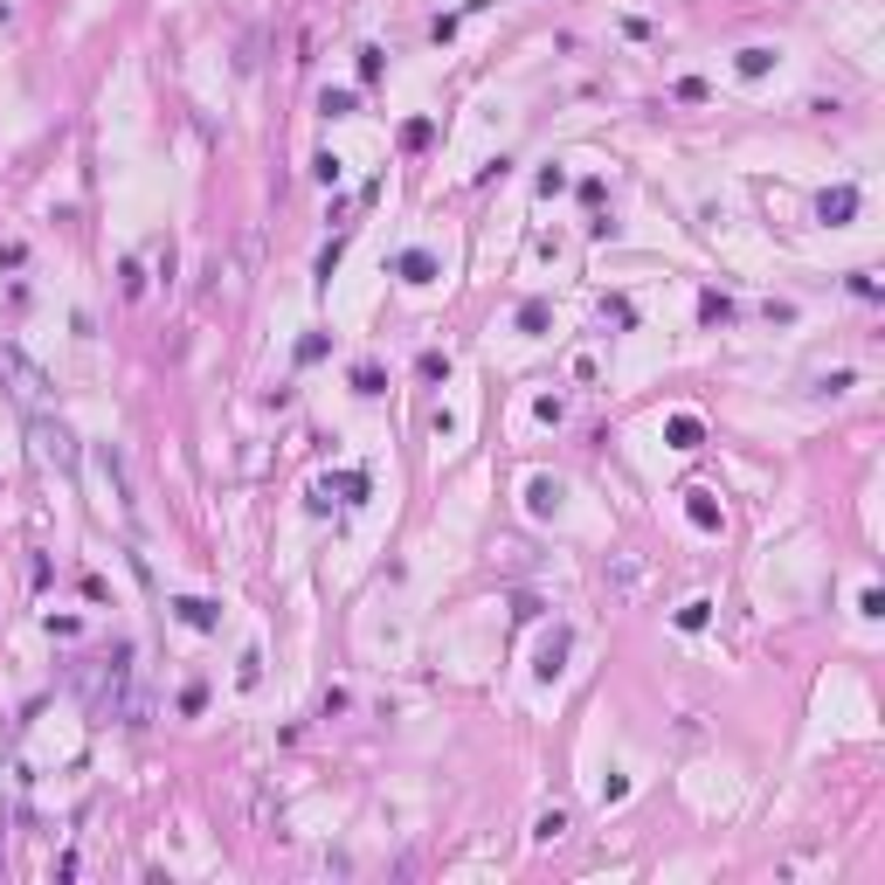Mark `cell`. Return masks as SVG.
<instances>
[{
    "label": "cell",
    "mask_w": 885,
    "mask_h": 885,
    "mask_svg": "<svg viewBox=\"0 0 885 885\" xmlns=\"http://www.w3.org/2000/svg\"><path fill=\"white\" fill-rule=\"evenodd\" d=\"M0 374H8V381H14V395H21V402H29V408L42 402V387H49V381H42V367H29V360H21L14 346H0Z\"/></svg>",
    "instance_id": "cell-1"
},
{
    "label": "cell",
    "mask_w": 885,
    "mask_h": 885,
    "mask_svg": "<svg viewBox=\"0 0 885 885\" xmlns=\"http://www.w3.org/2000/svg\"><path fill=\"white\" fill-rule=\"evenodd\" d=\"M35 450H42L49 463H56V471H70V463H76V450H70L63 423H42V415H35Z\"/></svg>",
    "instance_id": "cell-2"
}]
</instances>
